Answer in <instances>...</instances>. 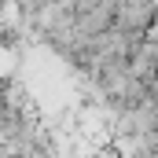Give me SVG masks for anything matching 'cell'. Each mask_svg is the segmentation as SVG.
Masks as SVG:
<instances>
[{
  "label": "cell",
  "instance_id": "1",
  "mask_svg": "<svg viewBox=\"0 0 158 158\" xmlns=\"http://www.w3.org/2000/svg\"><path fill=\"white\" fill-rule=\"evenodd\" d=\"M155 19H158L155 0H114V22L125 26V30H132V33L147 37V30L155 26Z\"/></svg>",
  "mask_w": 158,
  "mask_h": 158
}]
</instances>
